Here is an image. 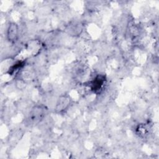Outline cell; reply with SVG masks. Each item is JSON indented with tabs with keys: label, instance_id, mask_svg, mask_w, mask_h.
Instances as JSON below:
<instances>
[{
	"label": "cell",
	"instance_id": "4",
	"mask_svg": "<svg viewBox=\"0 0 159 159\" xmlns=\"http://www.w3.org/2000/svg\"><path fill=\"white\" fill-rule=\"evenodd\" d=\"M19 28L17 23L11 22L9 23L6 30L7 40L12 43H15L19 39Z\"/></svg>",
	"mask_w": 159,
	"mask_h": 159
},
{
	"label": "cell",
	"instance_id": "3",
	"mask_svg": "<svg viewBox=\"0 0 159 159\" xmlns=\"http://www.w3.org/2000/svg\"><path fill=\"white\" fill-rule=\"evenodd\" d=\"M106 76L104 75L98 74L91 80L85 83L94 93H100L106 84Z\"/></svg>",
	"mask_w": 159,
	"mask_h": 159
},
{
	"label": "cell",
	"instance_id": "2",
	"mask_svg": "<svg viewBox=\"0 0 159 159\" xmlns=\"http://www.w3.org/2000/svg\"><path fill=\"white\" fill-rule=\"evenodd\" d=\"M73 100L67 94L60 95L57 100L54 107V112L57 114H63L65 112L72 104Z\"/></svg>",
	"mask_w": 159,
	"mask_h": 159
},
{
	"label": "cell",
	"instance_id": "1",
	"mask_svg": "<svg viewBox=\"0 0 159 159\" xmlns=\"http://www.w3.org/2000/svg\"><path fill=\"white\" fill-rule=\"evenodd\" d=\"M46 106L42 104L34 106L27 116V122L30 125H36L40 122L45 117L47 112Z\"/></svg>",
	"mask_w": 159,
	"mask_h": 159
},
{
	"label": "cell",
	"instance_id": "5",
	"mask_svg": "<svg viewBox=\"0 0 159 159\" xmlns=\"http://www.w3.org/2000/svg\"><path fill=\"white\" fill-rule=\"evenodd\" d=\"M25 61L24 60L17 61L9 67L7 73L10 75L17 74L20 72V70H22L24 69V68L25 67Z\"/></svg>",
	"mask_w": 159,
	"mask_h": 159
}]
</instances>
